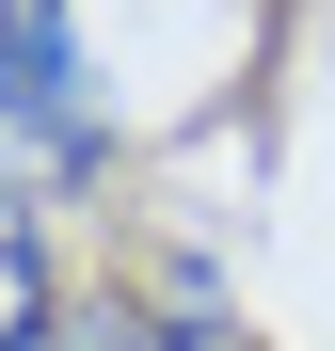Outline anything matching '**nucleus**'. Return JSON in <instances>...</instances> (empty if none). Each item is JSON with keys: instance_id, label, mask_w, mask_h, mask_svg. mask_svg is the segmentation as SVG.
<instances>
[{"instance_id": "f257e3e1", "label": "nucleus", "mask_w": 335, "mask_h": 351, "mask_svg": "<svg viewBox=\"0 0 335 351\" xmlns=\"http://www.w3.org/2000/svg\"><path fill=\"white\" fill-rule=\"evenodd\" d=\"M0 144L48 176H112V96H96L80 0H0Z\"/></svg>"}, {"instance_id": "f03ea898", "label": "nucleus", "mask_w": 335, "mask_h": 351, "mask_svg": "<svg viewBox=\"0 0 335 351\" xmlns=\"http://www.w3.org/2000/svg\"><path fill=\"white\" fill-rule=\"evenodd\" d=\"M0 351H64V304H48V240H32V160L0 144Z\"/></svg>"}]
</instances>
